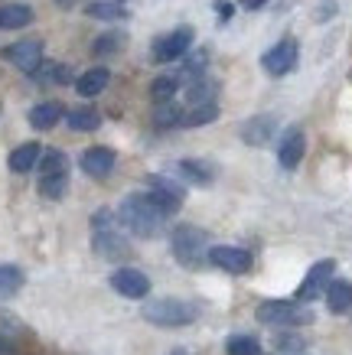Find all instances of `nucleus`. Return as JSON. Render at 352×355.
Instances as JSON below:
<instances>
[{
  "instance_id": "1a4fd4ad",
  "label": "nucleus",
  "mask_w": 352,
  "mask_h": 355,
  "mask_svg": "<svg viewBox=\"0 0 352 355\" xmlns=\"http://www.w3.org/2000/svg\"><path fill=\"white\" fill-rule=\"evenodd\" d=\"M190 46H192V30L190 26H180V30L167 33V36H160V40L153 43V59H157V62H173V59L186 55Z\"/></svg>"
},
{
  "instance_id": "9d476101",
  "label": "nucleus",
  "mask_w": 352,
  "mask_h": 355,
  "mask_svg": "<svg viewBox=\"0 0 352 355\" xmlns=\"http://www.w3.org/2000/svg\"><path fill=\"white\" fill-rule=\"evenodd\" d=\"M111 287H115L121 297H128V300H140V297L150 293V280H147V274H140L137 268H117L115 274H111Z\"/></svg>"
},
{
  "instance_id": "f257e3e1",
  "label": "nucleus",
  "mask_w": 352,
  "mask_h": 355,
  "mask_svg": "<svg viewBox=\"0 0 352 355\" xmlns=\"http://www.w3.org/2000/svg\"><path fill=\"white\" fill-rule=\"evenodd\" d=\"M117 222L128 228L131 235L137 238H157L163 232V222H167V216H163L160 209L153 205V199H150L147 193H131L124 202H121V209H117Z\"/></svg>"
},
{
  "instance_id": "473e14b6",
  "label": "nucleus",
  "mask_w": 352,
  "mask_h": 355,
  "mask_svg": "<svg viewBox=\"0 0 352 355\" xmlns=\"http://www.w3.org/2000/svg\"><path fill=\"white\" fill-rule=\"evenodd\" d=\"M206 62H209V55H206V49H199V53H192L190 59H186V65H183V72H186V76H190V78L203 76Z\"/></svg>"
},
{
  "instance_id": "4be33fe9",
  "label": "nucleus",
  "mask_w": 352,
  "mask_h": 355,
  "mask_svg": "<svg viewBox=\"0 0 352 355\" xmlns=\"http://www.w3.org/2000/svg\"><path fill=\"white\" fill-rule=\"evenodd\" d=\"M215 92H219V85H215L212 78L206 76H196L190 82V88H186V98H190V105H206V101H212Z\"/></svg>"
},
{
  "instance_id": "c85d7f7f",
  "label": "nucleus",
  "mask_w": 352,
  "mask_h": 355,
  "mask_svg": "<svg viewBox=\"0 0 352 355\" xmlns=\"http://www.w3.org/2000/svg\"><path fill=\"white\" fill-rule=\"evenodd\" d=\"M180 92V76H160L153 78V85H150V98L160 105V101H173V95Z\"/></svg>"
},
{
  "instance_id": "c756f323",
  "label": "nucleus",
  "mask_w": 352,
  "mask_h": 355,
  "mask_svg": "<svg viewBox=\"0 0 352 355\" xmlns=\"http://www.w3.org/2000/svg\"><path fill=\"white\" fill-rule=\"evenodd\" d=\"M225 352L228 355H265L261 352V343H258L255 336H232V339L225 343Z\"/></svg>"
},
{
  "instance_id": "7ed1b4c3",
  "label": "nucleus",
  "mask_w": 352,
  "mask_h": 355,
  "mask_svg": "<svg viewBox=\"0 0 352 355\" xmlns=\"http://www.w3.org/2000/svg\"><path fill=\"white\" fill-rule=\"evenodd\" d=\"M140 313H144V320L150 326L180 329V326H190L199 316V306L190 300H180V297H160V300H147Z\"/></svg>"
},
{
  "instance_id": "0eeeda50",
  "label": "nucleus",
  "mask_w": 352,
  "mask_h": 355,
  "mask_svg": "<svg viewBox=\"0 0 352 355\" xmlns=\"http://www.w3.org/2000/svg\"><path fill=\"white\" fill-rule=\"evenodd\" d=\"M209 264L225 270V274H248L251 264H255V258H251V251H245V248L215 245V248H209Z\"/></svg>"
},
{
  "instance_id": "cd10ccee",
  "label": "nucleus",
  "mask_w": 352,
  "mask_h": 355,
  "mask_svg": "<svg viewBox=\"0 0 352 355\" xmlns=\"http://www.w3.org/2000/svg\"><path fill=\"white\" fill-rule=\"evenodd\" d=\"M88 17H95V20H121L124 17V7L117 3V0H92L85 7Z\"/></svg>"
},
{
  "instance_id": "4468645a",
  "label": "nucleus",
  "mask_w": 352,
  "mask_h": 355,
  "mask_svg": "<svg viewBox=\"0 0 352 355\" xmlns=\"http://www.w3.org/2000/svg\"><path fill=\"white\" fill-rule=\"evenodd\" d=\"M238 134H242V140L251 144V147H265L267 140L278 134V118H274V114H258V118L245 121Z\"/></svg>"
},
{
  "instance_id": "f704fd0d",
  "label": "nucleus",
  "mask_w": 352,
  "mask_h": 355,
  "mask_svg": "<svg viewBox=\"0 0 352 355\" xmlns=\"http://www.w3.org/2000/svg\"><path fill=\"white\" fill-rule=\"evenodd\" d=\"M215 10H219V20H228L232 17V3L228 0H215Z\"/></svg>"
},
{
  "instance_id": "a211bd4d",
  "label": "nucleus",
  "mask_w": 352,
  "mask_h": 355,
  "mask_svg": "<svg viewBox=\"0 0 352 355\" xmlns=\"http://www.w3.org/2000/svg\"><path fill=\"white\" fill-rule=\"evenodd\" d=\"M40 153H43V147L40 144H20V147H13L10 157H7V166H10L13 173H30L36 163H40Z\"/></svg>"
},
{
  "instance_id": "6ab92c4d",
  "label": "nucleus",
  "mask_w": 352,
  "mask_h": 355,
  "mask_svg": "<svg viewBox=\"0 0 352 355\" xmlns=\"http://www.w3.org/2000/svg\"><path fill=\"white\" fill-rule=\"evenodd\" d=\"M33 82H40V85H62V82H69L72 78V72H69V65L62 62H40L36 69L30 72Z\"/></svg>"
},
{
  "instance_id": "aec40b11",
  "label": "nucleus",
  "mask_w": 352,
  "mask_h": 355,
  "mask_svg": "<svg viewBox=\"0 0 352 355\" xmlns=\"http://www.w3.org/2000/svg\"><path fill=\"white\" fill-rule=\"evenodd\" d=\"M65 111H62V105L59 101H43V105H36V108L30 111V124L36 130H49V128H56L59 124V118H62Z\"/></svg>"
},
{
  "instance_id": "ddd939ff",
  "label": "nucleus",
  "mask_w": 352,
  "mask_h": 355,
  "mask_svg": "<svg viewBox=\"0 0 352 355\" xmlns=\"http://www.w3.org/2000/svg\"><path fill=\"white\" fill-rule=\"evenodd\" d=\"M303 153H307V137H303V130L300 128H290L278 144V160L284 170H297L300 160H303Z\"/></svg>"
},
{
  "instance_id": "bb28decb",
  "label": "nucleus",
  "mask_w": 352,
  "mask_h": 355,
  "mask_svg": "<svg viewBox=\"0 0 352 355\" xmlns=\"http://www.w3.org/2000/svg\"><path fill=\"white\" fill-rule=\"evenodd\" d=\"M183 114H186V111H183L176 101H160V108L153 114V124H157V128H183Z\"/></svg>"
},
{
  "instance_id": "dca6fc26",
  "label": "nucleus",
  "mask_w": 352,
  "mask_h": 355,
  "mask_svg": "<svg viewBox=\"0 0 352 355\" xmlns=\"http://www.w3.org/2000/svg\"><path fill=\"white\" fill-rule=\"evenodd\" d=\"M108 82H111V72L108 69H88L85 76H78V82H75V92L82 98H95V95H101L108 88Z\"/></svg>"
},
{
  "instance_id": "4c0bfd02",
  "label": "nucleus",
  "mask_w": 352,
  "mask_h": 355,
  "mask_svg": "<svg viewBox=\"0 0 352 355\" xmlns=\"http://www.w3.org/2000/svg\"><path fill=\"white\" fill-rule=\"evenodd\" d=\"M7 352H10V345H7L3 339H0V355H7Z\"/></svg>"
},
{
  "instance_id": "f8f14e48",
  "label": "nucleus",
  "mask_w": 352,
  "mask_h": 355,
  "mask_svg": "<svg viewBox=\"0 0 352 355\" xmlns=\"http://www.w3.org/2000/svg\"><path fill=\"white\" fill-rule=\"evenodd\" d=\"M115 150L111 147H88V150H82V157H78V166L92 176V180H105L108 173L115 170Z\"/></svg>"
},
{
  "instance_id": "423d86ee",
  "label": "nucleus",
  "mask_w": 352,
  "mask_h": 355,
  "mask_svg": "<svg viewBox=\"0 0 352 355\" xmlns=\"http://www.w3.org/2000/svg\"><path fill=\"white\" fill-rule=\"evenodd\" d=\"M297 59H300V46H297V40L287 36V40L274 43L265 55H261V65H265L267 76H287V72H294Z\"/></svg>"
},
{
  "instance_id": "2eb2a0df",
  "label": "nucleus",
  "mask_w": 352,
  "mask_h": 355,
  "mask_svg": "<svg viewBox=\"0 0 352 355\" xmlns=\"http://www.w3.org/2000/svg\"><path fill=\"white\" fill-rule=\"evenodd\" d=\"M323 297H326L330 313H349L352 310V284L349 280H330L326 291H323Z\"/></svg>"
},
{
  "instance_id": "b1692460",
  "label": "nucleus",
  "mask_w": 352,
  "mask_h": 355,
  "mask_svg": "<svg viewBox=\"0 0 352 355\" xmlns=\"http://www.w3.org/2000/svg\"><path fill=\"white\" fill-rule=\"evenodd\" d=\"M23 284H26V277H23V270L17 264H0V297L20 293Z\"/></svg>"
},
{
  "instance_id": "6e6552de",
  "label": "nucleus",
  "mask_w": 352,
  "mask_h": 355,
  "mask_svg": "<svg viewBox=\"0 0 352 355\" xmlns=\"http://www.w3.org/2000/svg\"><path fill=\"white\" fill-rule=\"evenodd\" d=\"M333 270H336V261H333V258L317 261V264H313V268L307 270V277L300 280L297 297H294V300H300V303L317 300V297H320V293L326 291V284L333 280Z\"/></svg>"
},
{
  "instance_id": "58836bf2",
  "label": "nucleus",
  "mask_w": 352,
  "mask_h": 355,
  "mask_svg": "<svg viewBox=\"0 0 352 355\" xmlns=\"http://www.w3.org/2000/svg\"><path fill=\"white\" fill-rule=\"evenodd\" d=\"M170 355H192V352H186V349H173Z\"/></svg>"
},
{
  "instance_id": "f3484780",
  "label": "nucleus",
  "mask_w": 352,
  "mask_h": 355,
  "mask_svg": "<svg viewBox=\"0 0 352 355\" xmlns=\"http://www.w3.org/2000/svg\"><path fill=\"white\" fill-rule=\"evenodd\" d=\"M33 23L30 3H3L0 7V30H23Z\"/></svg>"
},
{
  "instance_id": "a878e982",
  "label": "nucleus",
  "mask_w": 352,
  "mask_h": 355,
  "mask_svg": "<svg viewBox=\"0 0 352 355\" xmlns=\"http://www.w3.org/2000/svg\"><path fill=\"white\" fill-rule=\"evenodd\" d=\"M69 128L72 130H98L101 128V114H98L95 108H75L69 111Z\"/></svg>"
},
{
  "instance_id": "9b49d317",
  "label": "nucleus",
  "mask_w": 352,
  "mask_h": 355,
  "mask_svg": "<svg viewBox=\"0 0 352 355\" xmlns=\"http://www.w3.org/2000/svg\"><path fill=\"white\" fill-rule=\"evenodd\" d=\"M0 55L10 65L23 69V72H33L36 65L43 62V43L40 40H20V43H10Z\"/></svg>"
},
{
  "instance_id": "c9c22d12",
  "label": "nucleus",
  "mask_w": 352,
  "mask_h": 355,
  "mask_svg": "<svg viewBox=\"0 0 352 355\" xmlns=\"http://www.w3.org/2000/svg\"><path fill=\"white\" fill-rule=\"evenodd\" d=\"M333 13H336V3H333V0H330V3H323L320 10H317V20H330Z\"/></svg>"
},
{
  "instance_id": "2f4dec72",
  "label": "nucleus",
  "mask_w": 352,
  "mask_h": 355,
  "mask_svg": "<svg viewBox=\"0 0 352 355\" xmlns=\"http://www.w3.org/2000/svg\"><path fill=\"white\" fill-rule=\"evenodd\" d=\"M124 46V33H105V36H98L95 46H92V53L95 55H108V53H117Z\"/></svg>"
},
{
  "instance_id": "5701e85b",
  "label": "nucleus",
  "mask_w": 352,
  "mask_h": 355,
  "mask_svg": "<svg viewBox=\"0 0 352 355\" xmlns=\"http://www.w3.org/2000/svg\"><path fill=\"white\" fill-rule=\"evenodd\" d=\"M219 118V108L215 101H206V105H192V111L183 114V128H203V124H212Z\"/></svg>"
},
{
  "instance_id": "20e7f679",
  "label": "nucleus",
  "mask_w": 352,
  "mask_h": 355,
  "mask_svg": "<svg viewBox=\"0 0 352 355\" xmlns=\"http://www.w3.org/2000/svg\"><path fill=\"white\" fill-rule=\"evenodd\" d=\"M173 258L180 261L183 268H203L209 261V235L196 225H176L170 235Z\"/></svg>"
},
{
  "instance_id": "412c9836",
  "label": "nucleus",
  "mask_w": 352,
  "mask_h": 355,
  "mask_svg": "<svg viewBox=\"0 0 352 355\" xmlns=\"http://www.w3.org/2000/svg\"><path fill=\"white\" fill-rule=\"evenodd\" d=\"M180 173L190 183H199V186H209L215 180V170L206 160H180Z\"/></svg>"
},
{
  "instance_id": "e433bc0d",
  "label": "nucleus",
  "mask_w": 352,
  "mask_h": 355,
  "mask_svg": "<svg viewBox=\"0 0 352 355\" xmlns=\"http://www.w3.org/2000/svg\"><path fill=\"white\" fill-rule=\"evenodd\" d=\"M265 3L267 0H242V7H245V10H261Z\"/></svg>"
},
{
  "instance_id": "39448f33",
  "label": "nucleus",
  "mask_w": 352,
  "mask_h": 355,
  "mask_svg": "<svg viewBox=\"0 0 352 355\" xmlns=\"http://www.w3.org/2000/svg\"><path fill=\"white\" fill-rule=\"evenodd\" d=\"M255 316H258V323H265V326H297V323H310L313 320V313L294 300H265L258 306Z\"/></svg>"
},
{
  "instance_id": "f03ea898",
  "label": "nucleus",
  "mask_w": 352,
  "mask_h": 355,
  "mask_svg": "<svg viewBox=\"0 0 352 355\" xmlns=\"http://www.w3.org/2000/svg\"><path fill=\"white\" fill-rule=\"evenodd\" d=\"M115 212L111 209H98L92 216V245H95V254L105 261H124L131 254V245L128 238L121 235V228L115 222Z\"/></svg>"
},
{
  "instance_id": "7c9ffc66",
  "label": "nucleus",
  "mask_w": 352,
  "mask_h": 355,
  "mask_svg": "<svg viewBox=\"0 0 352 355\" xmlns=\"http://www.w3.org/2000/svg\"><path fill=\"white\" fill-rule=\"evenodd\" d=\"M40 176H49V173H65V166H69V160H65L62 150H43L40 153Z\"/></svg>"
},
{
  "instance_id": "72a5a7b5",
  "label": "nucleus",
  "mask_w": 352,
  "mask_h": 355,
  "mask_svg": "<svg viewBox=\"0 0 352 355\" xmlns=\"http://www.w3.org/2000/svg\"><path fill=\"white\" fill-rule=\"evenodd\" d=\"M274 349H303V339H297V336H274Z\"/></svg>"
},
{
  "instance_id": "393cba45",
  "label": "nucleus",
  "mask_w": 352,
  "mask_h": 355,
  "mask_svg": "<svg viewBox=\"0 0 352 355\" xmlns=\"http://www.w3.org/2000/svg\"><path fill=\"white\" fill-rule=\"evenodd\" d=\"M65 193H69V173L40 176V196H46V199H62Z\"/></svg>"
}]
</instances>
